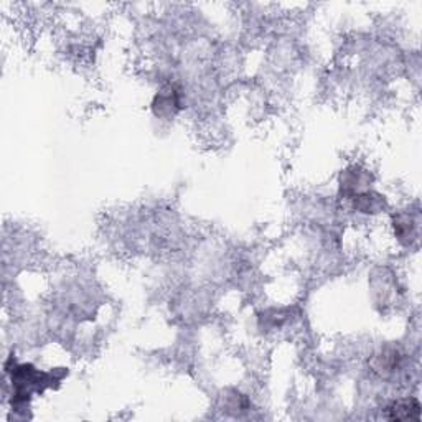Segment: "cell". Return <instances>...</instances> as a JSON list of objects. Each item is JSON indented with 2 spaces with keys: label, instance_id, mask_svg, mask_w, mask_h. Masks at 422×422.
<instances>
[{
  "label": "cell",
  "instance_id": "cell-1",
  "mask_svg": "<svg viewBox=\"0 0 422 422\" xmlns=\"http://www.w3.org/2000/svg\"><path fill=\"white\" fill-rule=\"evenodd\" d=\"M388 419L391 421H405V419H419L421 405L414 398L401 399V401L393 402L388 407Z\"/></svg>",
  "mask_w": 422,
  "mask_h": 422
}]
</instances>
